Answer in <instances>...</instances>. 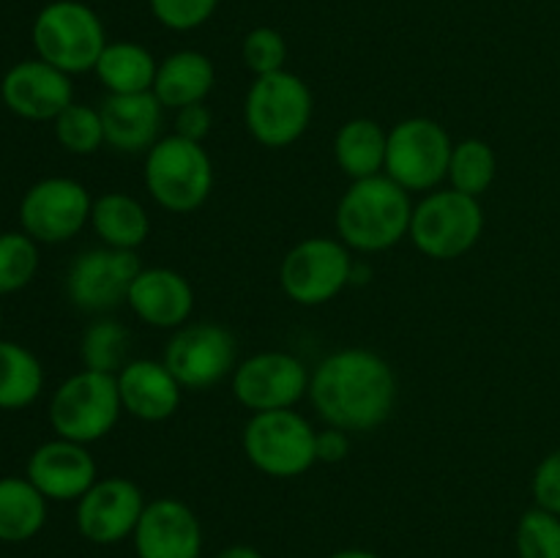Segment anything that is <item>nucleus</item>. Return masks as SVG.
Returning <instances> with one entry per match:
<instances>
[{"label": "nucleus", "mask_w": 560, "mask_h": 558, "mask_svg": "<svg viewBox=\"0 0 560 558\" xmlns=\"http://www.w3.org/2000/svg\"><path fill=\"white\" fill-rule=\"evenodd\" d=\"M310 399L328 427L375 430L397 403V377L383 356L364 348L326 356L310 375Z\"/></svg>", "instance_id": "1"}, {"label": "nucleus", "mask_w": 560, "mask_h": 558, "mask_svg": "<svg viewBox=\"0 0 560 558\" xmlns=\"http://www.w3.org/2000/svg\"><path fill=\"white\" fill-rule=\"evenodd\" d=\"M413 202L410 191L383 175L350 184L337 206V235L348 249L386 252L410 233Z\"/></svg>", "instance_id": "2"}, {"label": "nucleus", "mask_w": 560, "mask_h": 558, "mask_svg": "<svg viewBox=\"0 0 560 558\" xmlns=\"http://www.w3.org/2000/svg\"><path fill=\"white\" fill-rule=\"evenodd\" d=\"M31 38L36 58L69 77L96 69L109 44L102 16L82 0H52L44 5L33 20Z\"/></svg>", "instance_id": "3"}, {"label": "nucleus", "mask_w": 560, "mask_h": 558, "mask_svg": "<svg viewBox=\"0 0 560 558\" xmlns=\"http://www.w3.org/2000/svg\"><path fill=\"white\" fill-rule=\"evenodd\" d=\"M145 189L173 213H191L213 189V162L202 142L180 135L162 137L145 153Z\"/></svg>", "instance_id": "4"}, {"label": "nucleus", "mask_w": 560, "mask_h": 558, "mask_svg": "<svg viewBox=\"0 0 560 558\" xmlns=\"http://www.w3.org/2000/svg\"><path fill=\"white\" fill-rule=\"evenodd\" d=\"M120 410L124 405H120L118 375L82 367L55 388L49 399V425L58 438L88 446L113 432Z\"/></svg>", "instance_id": "5"}, {"label": "nucleus", "mask_w": 560, "mask_h": 558, "mask_svg": "<svg viewBox=\"0 0 560 558\" xmlns=\"http://www.w3.org/2000/svg\"><path fill=\"white\" fill-rule=\"evenodd\" d=\"M312 91L299 74L282 69L255 77L244 102V120L249 135L266 148H288L310 129Z\"/></svg>", "instance_id": "6"}, {"label": "nucleus", "mask_w": 560, "mask_h": 558, "mask_svg": "<svg viewBox=\"0 0 560 558\" xmlns=\"http://www.w3.org/2000/svg\"><path fill=\"white\" fill-rule=\"evenodd\" d=\"M241 443L246 460L273 479H293L317 463L315 427L293 408L252 414Z\"/></svg>", "instance_id": "7"}, {"label": "nucleus", "mask_w": 560, "mask_h": 558, "mask_svg": "<svg viewBox=\"0 0 560 558\" xmlns=\"http://www.w3.org/2000/svg\"><path fill=\"white\" fill-rule=\"evenodd\" d=\"M485 233V211L479 197L463 195L457 189L430 191L419 206H413L410 239L416 249L435 260H454L479 244Z\"/></svg>", "instance_id": "8"}, {"label": "nucleus", "mask_w": 560, "mask_h": 558, "mask_svg": "<svg viewBox=\"0 0 560 558\" xmlns=\"http://www.w3.org/2000/svg\"><path fill=\"white\" fill-rule=\"evenodd\" d=\"M353 257L339 239L312 235L295 244L279 266L284 295L301 306H320L353 282Z\"/></svg>", "instance_id": "9"}, {"label": "nucleus", "mask_w": 560, "mask_h": 558, "mask_svg": "<svg viewBox=\"0 0 560 558\" xmlns=\"http://www.w3.org/2000/svg\"><path fill=\"white\" fill-rule=\"evenodd\" d=\"M454 142L432 118H405L388 131L386 170L408 191H430L448 175Z\"/></svg>", "instance_id": "10"}, {"label": "nucleus", "mask_w": 560, "mask_h": 558, "mask_svg": "<svg viewBox=\"0 0 560 558\" xmlns=\"http://www.w3.org/2000/svg\"><path fill=\"white\" fill-rule=\"evenodd\" d=\"M91 211L93 197L80 181L52 175L22 195L20 224L36 244H63L91 222Z\"/></svg>", "instance_id": "11"}, {"label": "nucleus", "mask_w": 560, "mask_h": 558, "mask_svg": "<svg viewBox=\"0 0 560 558\" xmlns=\"http://www.w3.org/2000/svg\"><path fill=\"white\" fill-rule=\"evenodd\" d=\"M238 345L219 323H186L175 328L164 348V364L184 388L206 392L235 372Z\"/></svg>", "instance_id": "12"}, {"label": "nucleus", "mask_w": 560, "mask_h": 558, "mask_svg": "<svg viewBox=\"0 0 560 558\" xmlns=\"http://www.w3.org/2000/svg\"><path fill=\"white\" fill-rule=\"evenodd\" d=\"M233 394L252 414L293 408L310 394V372L304 361L288 350H262L235 367Z\"/></svg>", "instance_id": "13"}, {"label": "nucleus", "mask_w": 560, "mask_h": 558, "mask_svg": "<svg viewBox=\"0 0 560 558\" xmlns=\"http://www.w3.org/2000/svg\"><path fill=\"white\" fill-rule=\"evenodd\" d=\"M140 257L129 249L98 246L77 255L66 274L69 301L82 312L118 310L129 299L131 282L140 274Z\"/></svg>", "instance_id": "14"}, {"label": "nucleus", "mask_w": 560, "mask_h": 558, "mask_svg": "<svg viewBox=\"0 0 560 558\" xmlns=\"http://www.w3.org/2000/svg\"><path fill=\"white\" fill-rule=\"evenodd\" d=\"M142 509L145 498L131 479H96V485L77 501V531L93 545H118L135 534Z\"/></svg>", "instance_id": "15"}, {"label": "nucleus", "mask_w": 560, "mask_h": 558, "mask_svg": "<svg viewBox=\"0 0 560 558\" xmlns=\"http://www.w3.org/2000/svg\"><path fill=\"white\" fill-rule=\"evenodd\" d=\"M0 98L25 120H55L71 102L74 85L66 71L42 58L20 60L0 80Z\"/></svg>", "instance_id": "16"}, {"label": "nucleus", "mask_w": 560, "mask_h": 558, "mask_svg": "<svg viewBox=\"0 0 560 558\" xmlns=\"http://www.w3.org/2000/svg\"><path fill=\"white\" fill-rule=\"evenodd\" d=\"M131 539L137 558H200L202 525L189 503L156 498L145 503Z\"/></svg>", "instance_id": "17"}, {"label": "nucleus", "mask_w": 560, "mask_h": 558, "mask_svg": "<svg viewBox=\"0 0 560 558\" xmlns=\"http://www.w3.org/2000/svg\"><path fill=\"white\" fill-rule=\"evenodd\" d=\"M25 476L47 501H80L96 485V460L85 443L52 438L33 449Z\"/></svg>", "instance_id": "18"}, {"label": "nucleus", "mask_w": 560, "mask_h": 558, "mask_svg": "<svg viewBox=\"0 0 560 558\" xmlns=\"http://www.w3.org/2000/svg\"><path fill=\"white\" fill-rule=\"evenodd\" d=\"M126 304L148 326L175 332L189 323L191 310H195V290L189 279L173 268H140Z\"/></svg>", "instance_id": "19"}, {"label": "nucleus", "mask_w": 560, "mask_h": 558, "mask_svg": "<svg viewBox=\"0 0 560 558\" xmlns=\"http://www.w3.org/2000/svg\"><path fill=\"white\" fill-rule=\"evenodd\" d=\"M104 124V142L118 153H148L159 142L164 107L153 91L126 93L107 98L98 107Z\"/></svg>", "instance_id": "20"}, {"label": "nucleus", "mask_w": 560, "mask_h": 558, "mask_svg": "<svg viewBox=\"0 0 560 558\" xmlns=\"http://www.w3.org/2000/svg\"><path fill=\"white\" fill-rule=\"evenodd\" d=\"M120 405L140 421H164L178 410L180 386L164 361L131 359L118 372Z\"/></svg>", "instance_id": "21"}, {"label": "nucleus", "mask_w": 560, "mask_h": 558, "mask_svg": "<svg viewBox=\"0 0 560 558\" xmlns=\"http://www.w3.org/2000/svg\"><path fill=\"white\" fill-rule=\"evenodd\" d=\"M217 82V69L211 58L197 49H178L159 63L153 80V96L164 109H180L189 104L206 102Z\"/></svg>", "instance_id": "22"}, {"label": "nucleus", "mask_w": 560, "mask_h": 558, "mask_svg": "<svg viewBox=\"0 0 560 558\" xmlns=\"http://www.w3.org/2000/svg\"><path fill=\"white\" fill-rule=\"evenodd\" d=\"M388 131L372 118H353L334 137V159L348 178L361 181L386 170Z\"/></svg>", "instance_id": "23"}, {"label": "nucleus", "mask_w": 560, "mask_h": 558, "mask_svg": "<svg viewBox=\"0 0 560 558\" xmlns=\"http://www.w3.org/2000/svg\"><path fill=\"white\" fill-rule=\"evenodd\" d=\"M91 224L104 246L113 249H129L145 244L151 233V219L140 200L124 195V191H107L93 200Z\"/></svg>", "instance_id": "24"}, {"label": "nucleus", "mask_w": 560, "mask_h": 558, "mask_svg": "<svg viewBox=\"0 0 560 558\" xmlns=\"http://www.w3.org/2000/svg\"><path fill=\"white\" fill-rule=\"evenodd\" d=\"M156 58L137 42H109L96 63V77L113 96L153 91Z\"/></svg>", "instance_id": "25"}, {"label": "nucleus", "mask_w": 560, "mask_h": 558, "mask_svg": "<svg viewBox=\"0 0 560 558\" xmlns=\"http://www.w3.org/2000/svg\"><path fill=\"white\" fill-rule=\"evenodd\" d=\"M47 523V498L27 476L0 479V542L20 545L33 539Z\"/></svg>", "instance_id": "26"}, {"label": "nucleus", "mask_w": 560, "mask_h": 558, "mask_svg": "<svg viewBox=\"0 0 560 558\" xmlns=\"http://www.w3.org/2000/svg\"><path fill=\"white\" fill-rule=\"evenodd\" d=\"M44 388V367L25 345L0 339V410L27 408Z\"/></svg>", "instance_id": "27"}, {"label": "nucleus", "mask_w": 560, "mask_h": 558, "mask_svg": "<svg viewBox=\"0 0 560 558\" xmlns=\"http://www.w3.org/2000/svg\"><path fill=\"white\" fill-rule=\"evenodd\" d=\"M498 173V156L492 151L490 142L485 140H463L454 146L452 162H448V175L452 189L463 191V195L481 197L492 186Z\"/></svg>", "instance_id": "28"}, {"label": "nucleus", "mask_w": 560, "mask_h": 558, "mask_svg": "<svg viewBox=\"0 0 560 558\" xmlns=\"http://www.w3.org/2000/svg\"><path fill=\"white\" fill-rule=\"evenodd\" d=\"M80 359L85 370L118 375L129 364V332L113 317L91 323L80 339Z\"/></svg>", "instance_id": "29"}, {"label": "nucleus", "mask_w": 560, "mask_h": 558, "mask_svg": "<svg viewBox=\"0 0 560 558\" xmlns=\"http://www.w3.org/2000/svg\"><path fill=\"white\" fill-rule=\"evenodd\" d=\"M52 129L60 148L74 153V156H91V153H96L104 146L102 113L96 107H88V104L71 102L52 120Z\"/></svg>", "instance_id": "30"}, {"label": "nucleus", "mask_w": 560, "mask_h": 558, "mask_svg": "<svg viewBox=\"0 0 560 558\" xmlns=\"http://www.w3.org/2000/svg\"><path fill=\"white\" fill-rule=\"evenodd\" d=\"M38 271V244L27 233H0V295L20 293Z\"/></svg>", "instance_id": "31"}, {"label": "nucleus", "mask_w": 560, "mask_h": 558, "mask_svg": "<svg viewBox=\"0 0 560 558\" xmlns=\"http://www.w3.org/2000/svg\"><path fill=\"white\" fill-rule=\"evenodd\" d=\"M520 558H560V518L534 507L517 523Z\"/></svg>", "instance_id": "32"}, {"label": "nucleus", "mask_w": 560, "mask_h": 558, "mask_svg": "<svg viewBox=\"0 0 560 558\" xmlns=\"http://www.w3.org/2000/svg\"><path fill=\"white\" fill-rule=\"evenodd\" d=\"M241 55H244V63L252 74L266 77L284 69L288 42L273 27H252L244 36V44H241Z\"/></svg>", "instance_id": "33"}, {"label": "nucleus", "mask_w": 560, "mask_h": 558, "mask_svg": "<svg viewBox=\"0 0 560 558\" xmlns=\"http://www.w3.org/2000/svg\"><path fill=\"white\" fill-rule=\"evenodd\" d=\"M148 5L159 25H164L167 31L186 33L206 25L217 14L219 0H148Z\"/></svg>", "instance_id": "34"}, {"label": "nucleus", "mask_w": 560, "mask_h": 558, "mask_svg": "<svg viewBox=\"0 0 560 558\" xmlns=\"http://www.w3.org/2000/svg\"><path fill=\"white\" fill-rule=\"evenodd\" d=\"M530 490H534L536 507L547 509V512L558 514L560 518V449L547 454V457L536 465Z\"/></svg>", "instance_id": "35"}, {"label": "nucleus", "mask_w": 560, "mask_h": 558, "mask_svg": "<svg viewBox=\"0 0 560 558\" xmlns=\"http://www.w3.org/2000/svg\"><path fill=\"white\" fill-rule=\"evenodd\" d=\"M208 131H211V109L206 107V102L175 109V135L202 142L208 137Z\"/></svg>", "instance_id": "36"}, {"label": "nucleus", "mask_w": 560, "mask_h": 558, "mask_svg": "<svg viewBox=\"0 0 560 558\" xmlns=\"http://www.w3.org/2000/svg\"><path fill=\"white\" fill-rule=\"evenodd\" d=\"M350 452V438L345 430L328 427L326 432H317V460L320 463H339L348 457Z\"/></svg>", "instance_id": "37"}, {"label": "nucleus", "mask_w": 560, "mask_h": 558, "mask_svg": "<svg viewBox=\"0 0 560 558\" xmlns=\"http://www.w3.org/2000/svg\"><path fill=\"white\" fill-rule=\"evenodd\" d=\"M217 558H262V553L255 550L252 545H230Z\"/></svg>", "instance_id": "38"}, {"label": "nucleus", "mask_w": 560, "mask_h": 558, "mask_svg": "<svg viewBox=\"0 0 560 558\" xmlns=\"http://www.w3.org/2000/svg\"><path fill=\"white\" fill-rule=\"evenodd\" d=\"M328 558H381V556H377V553H370V550H359V547H350V550H339Z\"/></svg>", "instance_id": "39"}, {"label": "nucleus", "mask_w": 560, "mask_h": 558, "mask_svg": "<svg viewBox=\"0 0 560 558\" xmlns=\"http://www.w3.org/2000/svg\"><path fill=\"white\" fill-rule=\"evenodd\" d=\"M0 317H3V312H0Z\"/></svg>", "instance_id": "40"}]
</instances>
